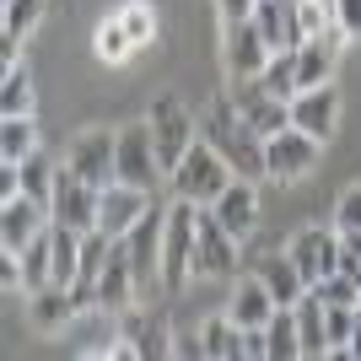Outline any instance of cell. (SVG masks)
Wrapping results in <instances>:
<instances>
[{"instance_id":"obj_12","label":"cell","mask_w":361,"mask_h":361,"mask_svg":"<svg viewBox=\"0 0 361 361\" xmlns=\"http://www.w3.org/2000/svg\"><path fill=\"white\" fill-rule=\"evenodd\" d=\"M275 49L264 44V32H259V22L248 16V22H226L221 32V60H226V75H259L264 65H270Z\"/></svg>"},{"instance_id":"obj_17","label":"cell","mask_w":361,"mask_h":361,"mask_svg":"<svg viewBox=\"0 0 361 361\" xmlns=\"http://www.w3.org/2000/svg\"><path fill=\"white\" fill-rule=\"evenodd\" d=\"M140 281H135V264H130V254H124V238L114 243V254H108L103 264V281H97V297H103V313H124L130 302H135Z\"/></svg>"},{"instance_id":"obj_8","label":"cell","mask_w":361,"mask_h":361,"mask_svg":"<svg viewBox=\"0 0 361 361\" xmlns=\"http://www.w3.org/2000/svg\"><path fill=\"white\" fill-rule=\"evenodd\" d=\"M162 162H157V140H151V124H130L119 130V183H135L146 195H157L162 183Z\"/></svg>"},{"instance_id":"obj_31","label":"cell","mask_w":361,"mask_h":361,"mask_svg":"<svg viewBox=\"0 0 361 361\" xmlns=\"http://www.w3.org/2000/svg\"><path fill=\"white\" fill-rule=\"evenodd\" d=\"M16 173H22V195H32L38 205H49V200H54V178H60V167L49 162L44 151H32V157L16 167Z\"/></svg>"},{"instance_id":"obj_32","label":"cell","mask_w":361,"mask_h":361,"mask_svg":"<svg viewBox=\"0 0 361 361\" xmlns=\"http://www.w3.org/2000/svg\"><path fill=\"white\" fill-rule=\"evenodd\" d=\"M92 49H97V60H108V65H124L130 54H135V38L124 32V22H119V16H108L103 27H97V38H92Z\"/></svg>"},{"instance_id":"obj_13","label":"cell","mask_w":361,"mask_h":361,"mask_svg":"<svg viewBox=\"0 0 361 361\" xmlns=\"http://www.w3.org/2000/svg\"><path fill=\"white\" fill-rule=\"evenodd\" d=\"M44 226H49V205H38L32 195L0 200V248H6V254H22Z\"/></svg>"},{"instance_id":"obj_36","label":"cell","mask_w":361,"mask_h":361,"mask_svg":"<svg viewBox=\"0 0 361 361\" xmlns=\"http://www.w3.org/2000/svg\"><path fill=\"white\" fill-rule=\"evenodd\" d=\"M297 22H302V38L329 32L334 27V0H297Z\"/></svg>"},{"instance_id":"obj_2","label":"cell","mask_w":361,"mask_h":361,"mask_svg":"<svg viewBox=\"0 0 361 361\" xmlns=\"http://www.w3.org/2000/svg\"><path fill=\"white\" fill-rule=\"evenodd\" d=\"M232 178H238V173H232V162H226V157H221L205 135L183 151V162L167 173L173 195H178V200H195V205H216V200H221V189H226Z\"/></svg>"},{"instance_id":"obj_20","label":"cell","mask_w":361,"mask_h":361,"mask_svg":"<svg viewBox=\"0 0 361 361\" xmlns=\"http://www.w3.org/2000/svg\"><path fill=\"white\" fill-rule=\"evenodd\" d=\"M254 22H259V32H264V44H270V49H297L302 44L297 0H259Z\"/></svg>"},{"instance_id":"obj_24","label":"cell","mask_w":361,"mask_h":361,"mask_svg":"<svg viewBox=\"0 0 361 361\" xmlns=\"http://www.w3.org/2000/svg\"><path fill=\"white\" fill-rule=\"evenodd\" d=\"M291 313H297V340H302V356H329V340H324V302H318V291L307 286L297 297V307H291Z\"/></svg>"},{"instance_id":"obj_22","label":"cell","mask_w":361,"mask_h":361,"mask_svg":"<svg viewBox=\"0 0 361 361\" xmlns=\"http://www.w3.org/2000/svg\"><path fill=\"white\" fill-rule=\"evenodd\" d=\"M226 313L238 318L243 329H264L275 318V297L259 275H238V291H232V307H226Z\"/></svg>"},{"instance_id":"obj_33","label":"cell","mask_w":361,"mask_h":361,"mask_svg":"<svg viewBox=\"0 0 361 361\" xmlns=\"http://www.w3.org/2000/svg\"><path fill=\"white\" fill-rule=\"evenodd\" d=\"M313 291H318V302H324V307H356V302H361V281H356V275H345V270L324 275Z\"/></svg>"},{"instance_id":"obj_4","label":"cell","mask_w":361,"mask_h":361,"mask_svg":"<svg viewBox=\"0 0 361 361\" xmlns=\"http://www.w3.org/2000/svg\"><path fill=\"white\" fill-rule=\"evenodd\" d=\"M238 243L221 221H216L211 205H200V221H195V275L200 281H232L238 275Z\"/></svg>"},{"instance_id":"obj_28","label":"cell","mask_w":361,"mask_h":361,"mask_svg":"<svg viewBox=\"0 0 361 361\" xmlns=\"http://www.w3.org/2000/svg\"><path fill=\"white\" fill-rule=\"evenodd\" d=\"M32 114V75L27 65H6V81H0V119H22Z\"/></svg>"},{"instance_id":"obj_23","label":"cell","mask_w":361,"mask_h":361,"mask_svg":"<svg viewBox=\"0 0 361 361\" xmlns=\"http://www.w3.org/2000/svg\"><path fill=\"white\" fill-rule=\"evenodd\" d=\"M119 340H130V350H135V356H146V361H151V356H173V329H167L157 313L140 318V313H130V307H124Z\"/></svg>"},{"instance_id":"obj_30","label":"cell","mask_w":361,"mask_h":361,"mask_svg":"<svg viewBox=\"0 0 361 361\" xmlns=\"http://www.w3.org/2000/svg\"><path fill=\"white\" fill-rule=\"evenodd\" d=\"M81 238L87 232H71L54 221V281L60 286H75V275H81Z\"/></svg>"},{"instance_id":"obj_11","label":"cell","mask_w":361,"mask_h":361,"mask_svg":"<svg viewBox=\"0 0 361 361\" xmlns=\"http://www.w3.org/2000/svg\"><path fill=\"white\" fill-rule=\"evenodd\" d=\"M286 254H291V264L302 270V281H307V286H318L324 275L340 270V232H324V226H302L297 238L286 243Z\"/></svg>"},{"instance_id":"obj_37","label":"cell","mask_w":361,"mask_h":361,"mask_svg":"<svg viewBox=\"0 0 361 361\" xmlns=\"http://www.w3.org/2000/svg\"><path fill=\"white\" fill-rule=\"evenodd\" d=\"M334 221H340V232H345V226H361V183H350L345 195H340V205H334Z\"/></svg>"},{"instance_id":"obj_14","label":"cell","mask_w":361,"mask_h":361,"mask_svg":"<svg viewBox=\"0 0 361 361\" xmlns=\"http://www.w3.org/2000/svg\"><path fill=\"white\" fill-rule=\"evenodd\" d=\"M146 211H151L146 189H135V183H108L103 189V211H97V232H108V238L119 243V238H130V226H135Z\"/></svg>"},{"instance_id":"obj_7","label":"cell","mask_w":361,"mask_h":361,"mask_svg":"<svg viewBox=\"0 0 361 361\" xmlns=\"http://www.w3.org/2000/svg\"><path fill=\"white\" fill-rule=\"evenodd\" d=\"M318 146L324 140L318 135H307V130H281V135H270L264 140V178H275V183H297V178H307L318 167Z\"/></svg>"},{"instance_id":"obj_18","label":"cell","mask_w":361,"mask_h":361,"mask_svg":"<svg viewBox=\"0 0 361 361\" xmlns=\"http://www.w3.org/2000/svg\"><path fill=\"white\" fill-rule=\"evenodd\" d=\"M27 307H32V324L44 334H65L81 318V307H75V297H71V286H60V281H49V286H38V291H27Z\"/></svg>"},{"instance_id":"obj_38","label":"cell","mask_w":361,"mask_h":361,"mask_svg":"<svg viewBox=\"0 0 361 361\" xmlns=\"http://www.w3.org/2000/svg\"><path fill=\"white\" fill-rule=\"evenodd\" d=\"M334 27L345 38H361V0H334Z\"/></svg>"},{"instance_id":"obj_10","label":"cell","mask_w":361,"mask_h":361,"mask_svg":"<svg viewBox=\"0 0 361 361\" xmlns=\"http://www.w3.org/2000/svg\"><path fill=\"white\" fill-rule=\"evenodd\" d=\"M92 189H108V183H119V135H108V130H87V135L71 146V162Z\"/></svg>"},{"instance_id":"obj_35","label":"cell","mask_w":361,"mask_h":361,"mask_svg":"<svg viewBox=\"0 0 361 361\" xmlns=\"http://www.w3.org/2000/svg\"><path fill=\"white\" fill-rule=\"evenodd\" d=\"M119 22H124V32L135 38V49L151 44V32H157V11H151L146 0H130V6H119Z\"/></svg>"},{"instance_id":"obj_39","label":"cell","mask_w":361,"mask_h":361,"mask_svg":"<svg viewBox=\"0 0 361 361\" xmlns=\"http://www.w3.org/2000/svg\"><path fill=\"white\" fill-rule=\"evenodd\" d=\"M173 356H183V361H205V334H173Z\"/></svg>"},{"instance_id":"obj_3","label":"cell","mask_w":361,"mask_h":361,"mask_svg":"<svg viewBox=\"0 0 361 361\" xmlns=\"http://www.w3.org/2000/svg\"><path fill=\"white\" fill-rule=\"evenodd\" d=\"M195 221H200V205L195 200H178L167 205V226H162V291H183L195 281Z\"/></svg>"},{"instance_id":"obj_26","label":"cell","mask_w":361,"mask_h":361,"mask_svg":"<svg viewBox=\"0 0 361 361\" xmlns=\"http://www.w3.org/2000/svg\"><path fill=\"white\" fill-rule=\"evenodd\" d=\"M32 151H38V124H32V114L0 119V167H22Z\"/></svg>"},{"instance_id":"obj_5","label":"cell","mask_w":361,"mask_h":361,"mask_svg":"<svg viewBox=\"0 0 361 361\" xmlns=\"http://www.w3.org/2000/svg\"><path fill=\"white\" fill-rule=\"evenodd\" d=\"M97 211H103V189H92L75 167H60L54 200H49V221L71 226V232H97Z\"/></svg>"},{"instance_id":"obj_25","label":"cell","mask_w":361,"mask_h":361,"mask_svg":"<svg viewBox=\"0 0 361 361\" xmlns=\"http://www.w3.org/2000/svg\"><path fill=\"white\" fill-rule=\"evenodd\" d=\"M200 334H205V356H211V361H243V324L232 313L205 318Z\"/></svg>"},{"instance_id":"obj_27","label":"cell","mask_w":361,"mask_h":361,"mask_svg":"<svg viewBox=\"0 0 361 361\" xmlns=\"http://www.w3.org/2000/svg\"><path fill=\"white\" fill-rule=\"evenodd\" d=\"M264 350H270V361H297L302 356L297 313H291V307H275V318L264 324Z\"/></svg>"},{"instance_id":"obj_16","label":"cell","mask_w":361,"mask_h":361,"mask_svg":"<svg viewBox=\"0 0 361 361\" xmlns=\"http://www.w3.org/2000/svg\"><path fill=\"white\" fill-rule=\"evenodd\" d=\"M211 211H216V221H221L232 238H248V232L259 226V195H254V178H232Z\"/></svg>"},{"instance_id":"obj_21","label":"cell","mask_w":361,"mask_h":361,"mask_svg":"<svg viewBox=\"0 0 361 361\" xmlns=\"http://www.w3.org/2000/svg\"><path fill=\"white\" fill-rule=\"evenodd\" d=\"M254 275L264 281V286H270L275 307H297V297L307 291V281H302V270L291 264V254H259Z\"/></svg>"},{"instance_id":"obj_15","label":"cell","mask_w":361,"mask_h":361,"mask_svg":"<svg viewBox=\"0 0 361 361\" xmlns=\"http://www.w3.org/2000/svg\"><path fill=\"white\" fill-rule=\"evenodd\" d=\"M334 119H340V92H334V81H324V87H302L297 97H291V124L307 130V135L329 140Z\"/></svg>"},{"instance_id":"obj_34","label":"cell","mask_w":361,"mask_h":361,"mask_svg":"<svg viewBox=\"0 0 361 361\" xmlns=\"http://www.w3.org/2000/svg\"><path fill=\"white\" fill-rule=\"evenodd\" d=\"M356 318H361V307H324V340H329V350L350 345V334H356Z\"/></svg>"},{"instance_id":"obj_1","label":"cell","mask_w":361,"mask_h":361,"mask_svg":"<svg viewBox=\"0 0 361 361\" xmlns=\"http://www.w3.org/2000/svg\"><path fill=\"white\" fill-rule=\"evenodd\" d=\"M200 130H205V140H211L226 162H232V173H238V178H264V135L243 119L238 108H232V97H226V92L211 103V114H205V124H200Z\"/></svg>"},{"instance_id":"obj_19","label":"cell","mask_w":361,"mask_h":361,"mask_svg":"<svg viewBox=\"0 0 361 361\" xmlns=\"http://www.w3.org/2000/svg\"><path fill=\"white\" fill-rule=\"evenodd\" d=\"M44 11L49 0H0V54H6V65H16V44L44 22Z\"/></svg>"},{"instance_id":"obj_41","label":"cell","mask_w":361,"mask_h":361,"mask_svg":"<svg viewBox=\"0 0 361 361\" xmlns=\"http://www.w3.org/2000/svg\"><path fill=\"white\" fill-rule=\"evenodd\" d=\"M356 307H361V302H356Z\"/></svg>"},{"instance_id":"obj_9","label":"cell","mask_w":361,"mask_h":361,"mask_svg":"<svg viewBox=\"0 0 361 361\" xmlns=\"http://www.w3.org/2000/svg\"><path fill=\"white\" fill-rule=\"evenodd\" d=\"M162 226H167V211L151 200V211L130 226V238H124V254L135 264V281L151 286V281H162Z\"/></svg>"},{"instance_id":"obj_6","label":"cell","mask_w":361,"mask_h":361,"mask_svg":"<svg viewBox=\"0 0 361 361\" xmlns=\"http://www.w3.org/2000/svg\"><path fill=\"white\" fill-rule=\"evenodd\" d=\"M151 124V140H157V162H162V173H173V167L183 162V151L195 146V114L178 103V97H157L146 114Z\"/></svg>"},{"instance_id":"obj_29","label":"cell","mask_w":361,"mask_h":361,"mask_svg":"<svg viewBox=\"0 0 361 361\" xmlns=\"http://www.w3.org/2000/svg\"><path fill=\"white\" fill-rule=\"evenodd\" d=\"M259 81H264V87H270L281 103H291V97L302 92V87H297V49H275L270 65L259 71Z\"/></svg>"},{"instance_id":"obj_40","label":"cell","mask_w":361,"mask_h":361,"mask_svg":"<svg viewBox=\"0 0 361 361\" xmlns=\"http://www.w3.org/2000/svg\"><path fill=\"white\" fill-rule=\"evenodd\" d=\"M254 6H259V0H216L221 27H226V22H248V16H254Z\"/></svg>"}]
</instances>
